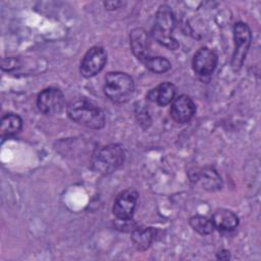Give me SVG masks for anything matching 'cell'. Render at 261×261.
I'll list each match as a JSON object with an SVG mask.
<instances>
[{"instance_id": "obj_1", "label": "cell", "mask_w": 261, "mask_h": 261, "mask_svg": "<svg viewBox=\"0 0 261 261\" xmlns=\"http://www.w3.org/2000/svg\"><path fill=\"white\" fill-rule=\"evenodd\" d=\"M68 117L80 125L101 129L105 125V114L101 108L86 98L72 99L66 108Z\"/></svg>"}, {"instance_id": "obj_2", "label": "cell", "mask_w": 261, "mask_h": 261, "mask_svg": "<svg viewBox=\"0 0 261 261\" xmlns=\"http://www.w3.org/2000/svg\"><path fill=\"white\" fill-rule=\"evenodd\" d=\"M125 153L120 145L109 144L98 147L91 155L92 168L101 174H110L124 162Z\"/></svg>"}, {"instance_id": "obj_3", "label": "cell", "mask_w": 261, "mask_h": 261, "mask_svg": "<svg viewBox=\"0 0 261 261\" xmlns=\"http://www.w3.org/2000/svg\"><path fill=\"white\" fill-rule=\"evenodd\" d=\"M175 27V19L171 8L162 4L159 6L154 25L152 29V36L160 45L170 49L175 50L178 48L179 44L173 37V30Z\"/></svg>"}, {"instance_id": "obj_4", "label": "cell", "mask_w": 261, "mask_h": 261, "mask_svg": "<svg viewBox=\"0 0 261 261\" xmlns=\"http://www.w3.org/2000/svg\"><path fill=\"white\" fill-rule=\"evenodd\" d=\"M103 90L110 101L116 104H122L129 101L134 96L135 83L133 77L125 72H108L105 75Z\"/></svg>"}, {"instance_id": "obj_5", "label": "cell", "mask_w": 261, "mask_h": 261, "mask_svg": "<svg viewBox=\"0 0 261 261\" xmlns=\"http://www.w3.org/2000/svg\"><path fill=\"white\" fill-rule=\"evenodd\" d=\"M233 41L234 49L231 56V68L234 71H239L244 63V60L249 51L252 33L249 25L245 22L239 21L233 25Z\"/></svg>"}, {"instance_id": "obj_6", "label": "cell", "mask_w": 261, "mask_h": 261, "mask_svg": "<svg viewBox=\"0 0 261 261\" xmlns=\"http://www.w3.org/2000/svg\"><path fill=\"white\" fill-rule=\"evenodd\" d=\"M37 107L45 115H54L64 107V95L62 91L55 87L42 90L37 96Z\"/></svg>"}, {"instance_id": "obj_7", "label": "cell", "mask_w": 261, "mask_h": 261, "mask_svg": "<svg viewBox=\"0 0 261 261\" xmlns=\"http://www.w3.org/2000/svg\"><path fill=\"white\" fill-rule=\"evenodd\" d=\"M106 61L107 53L103 47H91L81 61L80 72L85 77H92L104 68Z\"/></svg>"}, {"instance_id": "obj_8", "label": "cell", "mask_w": 261, "mask_h": 261, "mask_svg": "<svg viewBox=\"0 0 261 261\" xmlns=\"http://www.w3.org/2000/svg\"><path fill=\"white\" fill-rule=\"evenodd\" d=\"M139 194L134 189H127L119 193L113 203L112 212L117 220H128L132 219Z\"/></svg>"}, {"instance_id": "obj_9", "label": "cell", "mask_w": 261, "mask_h": 261, "mask_svg": "<svg viewBox=\"0 0 261 261\" xmlns=\"http://www.w3.org/2000/svg\"><path fill=\"white\" fill-rule=\"evenodd\" d=\"M217 54L207 47H202L195 53L192 60V67L194 72L204 80L211 75L217 66Z\"/></svg>"}, {"instance_id": "obj_10", "label": "cell", "mask_w": 261, "mask_h": 261, "mask_svg": "<svg viewBox=\"0 0 261 261\" xmlns=\"http://www.w3.org/2000/svg\"><path fill=\"white\" fill-rule=\"evenodd\" d=\"M190 179L195 185L201 186L207 191H217L221 189L222 181L218 172L210 166L197 167L190 171Z\"/></svg>"}, {"instance_id": "obj_11", "label": "cell", "mask_w": 261, "mask_h": 261, "mask_svg": "<svg viewBox=\"0 0 261 261\" xmlns=\"http://www.w3.org/2000/svg\"><path fill=\"white\" fill-rule=\"evenodd\" d=\"M196 113L194 101L187 95H179L171 103L170 116L177 123L189 122Z\"/></svg>"}, {"instance_id": "obj_12", "label": "cell", "mask_w": 261, "mask_h": 261, "mask_svg": "<svg viewBox=\"0 0 261 261\" xmlns=\"http://www.w3.org/2000/svg\"><path fill=\"white\" fill-rule=\"evenodd\" d=\"M129 45L134 55L143 63L151 55L150 38L142 28L134 29L129 34Z\"/></svg>"}, {"instance_id": "obj_13", "label": "cell", "mask_w": 261, "mask_h": 261, "mask_svg": "<svg viewBox=\"0 0 261 261\" xmlns=\"http://www.w3.org/2000/svg\"><path fill=\"white\" fill-rule=\"evenodd\" d=\"M175 92L176 89L173 84L164 82L158 85L155 89H152L147 94V99L156 102L159 106H166L175 98Z\"/></svg>"}, {"instance_id": "obj_14", "label": "cell", "mask_w": 261, "mask_h": 261, "mask_svg": "<svg viewBox=\"0 0 261 261\" xmlns=\"http://www.w3.org/2000/svg\"><path fill=\"white\" fill-rule=\"evenodd\" d=\"M211 220L214 228H217L220 231H230L239 225L238 215L234 212L223 208L215 210Z\"/></svg>"}, {"instance_id": "obj_15", "label": "cell", "mask_w": 261, "mask_h": 261, "mask_svg": "<svg viewBox=\"0 0 261 261\" xmlns=\"http://www.w3.org/2000/svg\"><path fill=\"white\" fill-rule=\"evenodd\" d=\"M156 234L157 230L154 227L137 226L132 231V241L137 249L140 251H145L152 245Z\"/></svg>"}, {"instance_id": "obj_16", "label": "cell", "mask_w": 261, "mask_h": 261, "mask_svg": "<svg viewBox=\"0 0 261 261\" xmlns=\"http://www.w3.org/2000/svg\"><path fill=\"white\" fill-rule=\"evenodd\" d=\"M22 128V119L15 113H6L1 118L0 136L4 140L18 134Z\"/></svg>"}, {"instance_id": "obj_17", "label": "cell", "mask_w": 261, "mask_h": 261, "mask_svg": "<svg viewBox=\"0 0 261 261\" xmlns=\"http://www.w3.org/2000/svg\"><path fill=\"white\" fill-rule=\"evenodd\" d=\"M192 228L202 236H207L213 232L214 225L210 218L203 215H194L190 218Z\"/></svg>"}, {"instance_id": "obj_18", "label": "cell", "mask_w": 261, "mask_h": 261, "mask_svg": "<svg viewBox=\"0 0 261 261\" xmlns=\"http://www.w3.org/2000/svg\"><path fill=\"white\" fill-rule=\"evenodd\" d=\"M143 64L155 73H164L171 68L170 61L162 56H150L143 62Z\"/></svg>"}, {"instance_id": "obj_19", "label": "cell", "mask_w": 261, "mask_h": 261, "mask_svg": "<svg viewBox=\"0 0 261 261\" xmlns=\"http://www.w3.org/2000/svg\"><path fill=\"white\" fill-rule=\"evenodd\" d=\"M135 115L137 120L139 121L140 125L143 128H148L151 125V117L149 115L148 109L146 108L145 105L141 103H136L135 104Z\"/></svg>"}, {"instance_id": "obj_20", "label": "cell", "mask_w": 261, "mask_h": 261, "mask_svg": "<svg viewBox=\"0 0 261 261\" xmlns=\"http://www.w3.org/2000/svg\"><path fill=\"white\" fill-rule=\"evenodd\" d=\"M122 5L121 1H106L104 2V6L107 10H114L119 8Z\"/></svg>"}, {"instance_id": "obj_21", "label": "cell", "mask_w": 261, "mask_h": 261, "mask_svg": "<svg viewBox=\"0 0 261 261\" xmlns=\"http://www.w3.org/2000/svg\"><path fill=\"white\" fill-rule=\"evenodd\" d=\"M216 258L218 260H228L230 258V254L229 251L227 250H221L219 252L216 253Z\"/></svg>"}]
</instances>
